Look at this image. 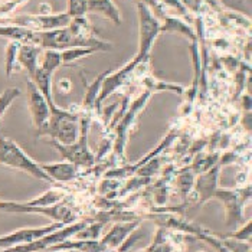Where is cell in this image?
I'll use <instances>...</instances> for the list:
<instances>
[{
	"label": "cell",
	"instance_id": "6da1fadb",
	"mask_svg": "<svg viewBox=\"0 0 252 252\" xmlns=\"http://www.w3.org/2000/svg\"><path fill=\"white\" fill-rule=\"evenodd\" d=\"M48 121L36 131L38 137H51L63 146L74 144L79 136V116L52 105Z\"/></svg>",
	"mask_w": 252,
	"mask_h": 252
},
{
	"label": "cell",
	"instance_id": "7a4b0ae2",
	"mask_svg": "<svg viewBox=\"0 0 252 252\" xmlns=\"http://www.w3.org/2000/svg\"><path fill=\"white\" fill-rule=\"evenodd\" d=\"M39 48H48L54 51H63L69 48H91L95 51H110L111 45L107 42H102L94 36H84L75 33L71 26L55 29V31H46L39 32Z\"/></svg>",
	"mask_w": 252,
	"mask_h": 252
},
{
	"label": "cell",
	"instance_id": "3957f363",
	"mask_svg": "<svg viewBox=\"0 0 252 252\" xmlns=\"http://www.w3.org/2000/svg\"><path fill=\"white\" fill-rule=\"evenodd\" d=\"M90 113H84L79 117V136L74 144L63 146L54 140H49V144L54 146L65 160L75 166H93L95 157L88 147V131H90Z\"/></svg>",
	"mask_w": 252,
	"mask_h": 252
},
{
	"label": "cell",
	"instance_id": "277c9868",
	"mask_svg": "<svg viewBox=\"0 0 252 252\" xmlns=\"http://www.w3.org/2000/svg\"><path fill=\"white\" fill-rule=\"evenodd\" d=\"M0 164L9 166L13 169H19V170H23L43 182L54 183V180L42 170L40 163H36L35 160H32L13 140L6 138V137L0 138Z\"/></svg>",
	"mask_w": 252,
	"mask_h": 252
},
{
	"label": "cell",
	"instance_id": "5b68a950",
	"mask_svg": "<svg viewBox=\"0 0 252 252\" xmlns=\"http://www.w3.org/2000/svg\"><path fill=\"white\" fill-rule=\"evenodd\" d=\"M88 223H91V220H84V222H75L71 223L68 226H63L55 232L48 233L42 238H39L36 241L31 242V244H25V245H18V247H12L7 250H1L0 252H42L49 250L51 247L61 244L66 239H69L71 236H75L79 231H82Z\"/></svg>",
	"mask_w": 252,
	"mask_h": 252
},
{
	"label": "cell",
	"instance_id": "8992f818",
	"mask_svg": "<svg viewBox=\"0 0 252 252\" xmlns=\"http://www.w3.org/2000/svg\"><path fill=\"white\" fill-rule=\"evenodd\" d=\"M215 199H219L223 202L226 209V225L238 228V225L242 223V212L245 203L251 199V186H247L245 189H216L214 193Z\"/></svg>",
	"mask_w": 252,
	"mask_h": 252
},
{
	"label": "cell",
	"instance_id": "52a82bcc",
	"mask_svg": "<svg viewBox=\"0 0 252 252\" xmlns=\"http://www.w3.org/2000/svg\"><path fill=\"white\" fill-rule=\"evenodd\" d=\"M0 211L9 212V214H39L43 216H49L61 222L63 225H71L77 219V215L74 214L68 206L65 205H54V206H35V208H25L20 206L18 202H9V200H0Z\"/></svg>",
	"mask_w": 252,
	"mask_h": 252
},
{
	"label": "cell",
	"instance_id": "ba28073f",
	"mask_svg": "<svg viewBox=\"0 0 252 252\" xmlns=\"http://www.w3.org/2000/svg\"><path fill=\"white\" fill-rule=\"evenodd\" d=\"M138 15H140V51L137 58L146 61L149 58V52L155 43L157 35L160 33V23L152 15L150 9L144 3H138Z\"/></svg>",
	"mask_w": 252,
	"mask_h": 252
},
{
	"label": "cell",
	"instance_id": "9c48e42d",
	"mask_svg": "<svg viewBox=\"0 0 252 252\" xmlns=\"http://www.w3.org/2000/svg\"><path fill=\"white\" fill-rule=\"evenodd\" d=\"M63 226H65L63 223L55 222V223L40 226V228H23V229H18L15 232L3 235V236H0V251L12 248V247H18V245L31 244V242L36 241V239L48 235V233L58 231Z\"/></svg>",
	"mask_w": 252,
	"mask_h": 252
},
{
	"label": "cell",
	"instance_id": "30bf717a",
	"mask_svg": "<svg viewBox=\"0 0 252 252\" xmlns=\"http://www.w3.org/2000/svg\"><path fill=\"white\" fill-rule=\"evenodd\" d=\"M153 91L146 90L136 101L131 104L130 110L121 117V120L117 124V136H116V152L117 157H124V149H126V143H127V133H128V127L133 124V121L136 120V116L144 108L146 102L149 101V98L152 97Z\"/></svg>",
	"mask_w": 252,
	"mask_h": 252
},
{
	"label": "cell",
	"instance_id": "8fae6325",
	"mask_svg": "<svg viewBox=\"0 0 252 252\" xmlns=\"http://www.w3.org/2000/svg\"><path fill=\"white\" fill-rule=\"evenodd\" d=\"M26 93H28V102H29V111L32 116V123L38 131L39 128L48 121L51 110H49V105L43 97V94L39 91V88L31 78L26 79Z\"/></svg>",
	"mask_w": 252,
	"mask_h": 252
},
{
	"label": "cell",
	"instance_id": "7c38bea8",
	"mask_svg": "<svg viewBox=\"0 0 252 252\" xmlns=\"http://www.w3.org/2000/svg\"><path fill=\"white\" fill-rule=\"evenodd\" d=\"M219 164H215L212 169H209L205 173H200V176L194 180V193H196V206L203 205L206 200L214 199V193L218 189V177H219Z\"/></svg>",
	"mask_w": 252,
	"mask_h": 252
},
{
	"label": "cell",
	"instance_id": "4fadbf2b",
	"mask_svg": "<svg viewBox=\"0 0 252 252\" xmlns=\"http://www.w3.org/2000/svg\"><path fill=\"white\" fill-rule=\"evenodd\" d=\"M141 223V219H136V220H131V222H120L116 223L110 232L107 233L99 242L101 245L104 247L105 252L108 250H114L118 248L124 244V241L128 238V235H131V232L137 229Z\"/></svg>",
	"mask_w": 252,
	"mask_h": 252
},
{
	"label": "cell",
	"instance_id": "5bb4252c",
	"mask_svg": "<svg viewBox=\"0 0 252 252\" xmlns=\"http://www.w3.org/2000/svg\"><path fill=\"white\" fill-rule=\"evenodd\" d=\"M40 167L54 182H69V180L75 179L78 175V166L69 163V161L40 164Z\"/></svg>",
	"mask_w": 252,
	"mask_h": 252
},
{
	"label": "cell",
	"instance_id": "9a60e30c",
	"mask_svg": "<svg viewBox=\"0 0 252 252\" xmlns=\"http://www.w3.org/2000/svg\"><path fill=\"white\" fill-rule=\"evenodd\" d=\"M40 54V48L36 45H20L18 52V61L26 68L29 78L33 79L35 72L38 69V58Z\"/></svg>",
	"mask_w": 252,
	"mask_h": 252
},
{
	"label": "cell",
	"instance_id": "2e32d148",
	"mask_svg": "<svg viewBox=\"0 0 252 252\" xmlns=\"http://www.w3.org/2000/svg\"><path fill=\"white\" fill-rule=\"evenodd\" d=\"M87 12H97L113 20L116 25L121 23L120 12L111 0H87Z\"/></svg>",
	"mask_w": 252,
	"mask_h": 252
},
{
	"label": "cell",
	"instance_id": "e0dca14e",
	"mask_svg": "<svg viewBox=\"0 0 252 252\" xmlns=\"http://www.w3.org/2000/svg\"><path fill=\"white\" fill-rule=\"evenodd\" d=\"M63 197V193L59 192L57 189H52V190H48L43 194H40L36 199H32V200H28V202H18L20 206H25V208H35V206H54L57 205L59 200Z\"/></svg>",
	"mask_w": 252,
	"mask_h": 252
},
{
	"label": "cell",
	"instance_id": "ac0fdd59",
	"mask_svg": "<svg viewBox=\"0 0 252 252\" xmlns=\"http://www.w3.org/2000/svg\"><path fill=\"white\" fill-rule=\"evenodd\" d=\"M111 74V71H105L102 74H99L97 79L91 84V87L88 88L87 94H85V99H84V105H85V111L90 113L91 110H94L95 107V102H97V98L99 95V91H101V87H102V82L104 79Z\"/></svg>",
	"mask_w": 252,
	"mask_h": 252
},
{
	"label": "cell",
	"instance_id": "d6986e66",
	"mask_svg": "<svg viewBox=\"0 0 252 252\" xmlns=\"http://www.w3.org/2000/svg\"><path fill=\"white\" fill-rule=\"evenodd\" d=\"M175 247L169 242L167 238V231L164 228H158L157 233L155 236L153 244L150 245V248L146 252H173Z\"/></svg>",
	"mask_w": 252,
	"mask_h": 252
},
{
	"label": "cell",
	"instance_id": "ffe728a7",
	"mask_svg": "<svg viewBox=\"0 0 252 252\" xmlns=\"http://www.w3.org/2000/svg\"><path fill=\"white\" fill-rule=\"evenodd\" d=\"M180 32L183 35H188L190 39L196 40V36H194L193 31L186 25L183 23L182 20L173 19V18H167L166 19V25L164 26H160V32Z\"/></svg>",
	"mask_w": 252,
	"mask_h": 252
},
{
	"label": "cell",
	"instance_id": "44dd1931",
	"mask_svg": "<svg viewBox=\"0 0 252 252\" xmlns=\"http://www.w3.org/2000/svg\"><path fill=\"white\" fill-rule=\"evenodd\" d=\"M19 48L20 42H16V40H12L7 45V49H6V74H7V77L12 75V71L15 68V62L18 61Z\"/></svg>",
	"mask_w": 252,
	"mask_h": 252
},
{
	"label": "cell",
	"instance_id": "7402d4cb",
	"mask_svg": "<svg viewBox=\"0 0 252 252\" xmlns=\"http://www.w3.org/2000/svg\"><path fill=\"white\" fill-rule=\"evenodd\" d=\"M102 228H104V223H101V222H98V223H93V225H87L82 231H79V232L75 235L78 239H87V241H98V236H99V233L102 231Z\"/></svg>",
	"mask_w": 252,
	"mask_h": 252
},
{
	"label": "cell",
	"instance_id": "603a6c76",
	"mask_svg": "<svg viewBox=\"0 0 252 252\" xmlns=\"http://www.w3.org/2000/svg\"><path fill=\"white\" fill-rule=\"evenodd\" d=\"M193 173H186V172H183V173L179 175V177H177V188H179L180 194H182L183 199H186V196L190 193V190H192V188H193Z\"/></svg>",
	"mask_w": 252,
	"mask_h": 252
},
{
	"label": "cell",
	"instance_id": "cb8c5ba5",
	"mask_svg": "<svg viewBox=\"0 0 252 252\" xmlns=\"http://www.w3.org/2000/svg\"><path fill=\"white\" fill-rule=\"evenodd\" d=\"M20 95V91L18 88H7L1 95H0V120L3 114L6 113V110L9 108V105Z\"/></svg>",
	"mask_w": 252,
	"mask_h": 252
},
{
	"label": "cell",
	"instance_id": "d4e9b609",
	"mask_svg": "<svg viewBox=\"0 0 252 252\" xmlns=\"http://www.w3.org/2000/svg\"><path fill=\"white\" fill-rule=\"evenodd\" d=\"M72 19L81 18L87 13V0H68V12Z\"/></svg>",
	"mask_w": 252,
	"mask_h": 252
},
{
	"label": "cell",
	"instance_id": "484cf974",
	"mask_svg": "<svg viewBox=\"0 0 252 252\" xmlns=\"http://www.w3.org/2000/svg\"><path fill=\"white\" fill-rule=\"evenodd\" d=\"M251 225L252 222L251 220H248L239 231H236V232L233 233H228V235H223V238H229V239H235V241H248L250 242V239H251Z\"/></svg>",
	"mask_w": 252,
	"mask_h": 252
},
{
	"label": "cell",
	"instance_id": "4316f807",
	"mask_svg": "<svg viewBox=\"0 0 252 252\" xmlns=\"http://www.w3.org/2000/svg\"><path fill=\"white\" fill-rule=\"evenodd\" d=\"M22 1H25V0H10V1H7V3H4V4H1V6H0V16L4 15V13L12 12V10H13L18 4H20Z\"/></svg>",
	"mask_w": 252,
	"mask_h": 252
},
{
	"label": "cell",
	"instance_id": "83f0119b",
	"mask_svg": "<svg viewBox=\"0 0 252 252\" xmlns=\"http://www.w3.org/2000/svg\"><path fill=\"white\" fill-rule=\"evenodd\" d=\"M42 252H79V251H75V250H69V251H42Z\"/></svg>",
	"mask_w": 252,
	"mask_h": 252
}]
</instances>
